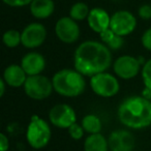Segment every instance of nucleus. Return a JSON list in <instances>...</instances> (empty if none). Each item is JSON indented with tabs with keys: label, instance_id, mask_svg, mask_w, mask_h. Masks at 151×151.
Masks as SVG:
<instances>
[{
	"label": "nucleus",
	"instance_id": "nucleus-1",
	"mask_svg": "<svg viewBox=\"0 0 151 151\" xmlns=\"http://www.w3.org/2000/svg\"><path fill=\"white\" fill-rule=\"evenodd\" d=\"M112 52L107 45L97 40L81 42L73 54V66L84 77H93L112 65Z\"/></svg>",
	"mask_w": 151,
	"mask_h": 151
},
{
	"label": "nucleus",
	"instance_id": "nucleus-2",
	"mask_svg": "<svg viewBox=\"0 0 151 151\" xmlns=\"http://www.w3.org/2000/svg\"><path fill=\"white\" fill-rule=\"evenodd\" d=\"M119 121L130 129H143L151 125V99L143 95L125 99L118 107Z\"/></svg>",
	"mask_w": 151,
	"mask_h": 151
},
{
	"label": "nucleus",
	"instance_id": "nucleus-3",
	"mask_svg": "<svg viewBox=\"0 0 151 151\" xmlns=\"http://www.w3.org/2000/svg\"><path fill=\"white\" fill-rule=\"evenodd\" d=\"M54 91L64 97H77L85 90L84 76L76 68H62L52 77Z\"/></svg>",
	"mask_w": 151,
	"mask_h": 151
},
{
	"label": "nucleus",
	"instance_id": "nucleus-4",
	"mask_svg": "<svg viewBox=\"0 0 151 151\" xmlns=\"http://www.w3.org/2000/svg\"><path fill=\"white\" fill-rule=\"evenodd\" d=\"M52 137L50 124L38 115H32L26 129V140L34 150H40L50 143Z\"/></svg>",
	"mask_w": 151,
	"mask_h": 151
},
{
	"label": "nucleus",
	"instance_id": "nucleus-5",
	"mask_svg": "<svg viewBox=\"0 0 151 151\" xmlns=\"http://www.w3.org/2000/svg\"><path fill=\"white\" fill-rule=\"evenodd\" d=\"M23 88L25 94L34 101H44L54 91L52 79L44 75L28 76Z\"/></svg>",
	"mask_w": 151,
	"mask_h": 151
},
{
	"label": "nucleus",
	"instance_id": "nucleus-6",
	"mask_svg": "<svg viewBox=\"0 0 151 151\" xmlns=\"http://www.w3.org/2000/svg\"><path fill=\"white\" fill-rule=\"evenodd\" d=\"M90 87L92 91L99 97L110 99L119 92L120 84L116 76L103 71L90 78Z\"/></svg>",
	"mask_w": 151,
	"mask_h": 151
},
{
	"label": "nucleus",
	"instance_id": "nucleus-7",
	"mask_svg": "<svg viewBox=\"0 0 151 151\" xmlns=\"http://www.w3.org/2000/svg\"><path fill=\"white\" fill-rule=\"evenodd\" d=\"M142 70V64L138 57L132 55H122L113 62V71L116 77L122 80H132Z\"/></svg>",
	"mask_w": 151,
	"mask_h": 151
},
{
	"label": "nucleus",
	"instance_id": "nucleus-8",
	"mask_svg": "<svg viewBox=\"0 0 151 151\" xmlns=\"http://www.w3.org/2000/svg\"><path fill=\"white\" fill-rule=\"evenodd\" d=\"M49 121L55 127L67 129L77 122V114L73 107L67 104H58L49 111Z\"/></svg>",
	"mask_w": 151,
	"mask_h": 151
},
{
	"label": "nucleus",
	"instance_id": "nucleus-9",
	"mask_svg": "<svg viewBox=\"0 0 151 151\" xmlns=\"http://www.w3.org/2000/svg\"><path fill=\"white\" fill-rule=\"evenodd\" d=\"M54 31L57 38L66 45L75 44L80 38L81 29L78 22L70 17H62L56 22Z\"/></svg>",
	"mask_w": 151,
	"mask_h": 151
},
{
	"label": "nucleus",
	"instance_id": "nucleus-10",
	"mask_svg": "<svg viewBox=\"0 0 151 151\" xmlns=\"http://www.w3.org/2000/svg\"><path fill=\"white\" fill-rule=\"evenodd\" d=\"M137 18L130 12L120 9L111 16L110 28L114 33L120 36H127L134 31L137 27Z\"/></svg>",
	"mask_w": 151,
	"mask_h": 151
},
{
	"label": "nucleus",
	"instance_id": "nucleus-11",
	"mask_svg": "<svg viewBox=\"0 0 151 151\" xmlns=\"http://www.w3.org/2000/svg\"><path fill=\"white\" fill-rule=\"evenodd\" d=\"M22 46L26 49H36L45 42L47 29L40 22H32L21 31Z\"/></svg>",
	"mask_w": 151,
	"mask_h": 151
},
{
	"label": "nucleus",
	"instance_id": "nucleus-12",
	"mask_svg": "<svg viewBox=\"0 0 151 151\" xmlns=\"http://www.w3.org/2000/svg\"><path fill=\"white\" fill-rule=\"evenodd\" d=\"M108 144L110 151H132L136 140L129 130L116 129L110 134Z\"/></svg>",
	"mask_w": 151,
	"mask_h": 151
},
{
	"label": "nucleus",
	"instance_id": "nucleus-13",
	"mask_svg": "<svg viewBox=\"0 0 151 151\" xmlns=\"http://www.w3.org/2000/svg\"><path fill=\"white\" fill-rule=\"evenodd\" d=\"M22 68L24 69L27 76L42 75L46 68V59L38 52H28L21 59Z\"/></svg>",
	"mask_w": 151,
	"mask_h": 151
},
{
	"label": "nucleus",
	"instance_id": "nucleus-14",
	"mask_svg": "<svg viewBox=\"0 0 151 151\" xmlns=\"http://www.w3.org/2000/svg\"><path fill=\"white\" fill-rule=\"evenodd\" d=\"M111 16L106 9L101 7H93L87 18V24L89 28L95 33H101L104 30L110 28Z\"/></svg>",
	"mask_w": 151,
	"mask_h": 151
},
{
	"label": "nucleus",
	"instance_id": "nucleus-15",
	"mask_svg": "<svg viewBox=\"0 0 151 151\" xmlns=\"http://www.w3.org/2000/svg\"><path fill=\"white\" fill-rule=\"evenodd\" d=\"M27 73L19 64H11L6 66L2 75L3 80L5 81L7 86L12 88L23 87L27 80Z\"/></svg>",
	"mask_w": 151,
	"mask_h": 151
},
{
	"label": "nucleus",
	"instance_id": "nucleus-16",
	"mask_svg": "<svg viewBox=\"0 0 151 151\" xmlns=\"http://www.w3.org/2000/svg\"><path fill=\"white\" fill-rule=\"evenodd\" d=\"M29 12L37 20L48 19L55 12L54 0H33L29 4Z\"/></svg>",
	"mask_w": 151,
	"mask_h": 151
},
{
	"label": "nucleus",
	"instance_id": "nucleus-17",
	"mask_svg": "<svg viewBox=\"0 0 151 151\" xmlns=\"http://www.w3.org/2000/svg\"><path fill=\"white\" fill-rule=\"evenodd\" d=\"M84 151H108L109 144L108 139L101 132L89 134L84 141Z\"/></svg>",
	"mask_w": 151,
	"mask_h": 151
},
{
	"label": "nucleus",
	"instance_id": "nucleus-18",
	"mask_svg": "<svg viewBox=\"0 0 151 151\" xmlns=\"http://www.w3.org/2000/svg\"><path fill=\"white\" fill-rule=\"evenodd\" d=\"M83 128H84L85 132L89 134H99L101 132L103 124H101V120L99 117L95 114H87L83 117L82 121H81Z\"/></svg>",
	"mask_w": 151,
	"mask_h": 151
},
{
	"label": "nucleus",
	"instance_id": "nucleus-19",
	"mask_svg": "<svg viewBox=\"0 0 151 151\" xmlns=\"http://www.w3.org/2000/svg\"><path fill=\"white\" fill-rule=\"evenodd\" d=\"M90 9H89V6L85 2L79 1L71 5L70 9H69V17L77 22L84 21L88 18Z\"/></svg>",
	"mask_w": 151,
	"mask_h": 151
},
{
	"label": "nucleus",
	"instance_id": "nucleus-20",
	"mask_svg": "<svg viewBox=\"0 0 151 151\" xmlns=\"http://www.w3.org/2000/svg\"><path fill=\"white\" fill-rule=\"evenodd\" d=\"M2 42L5 47L9 49L17 48L18 46L22 45L21 32L16 29H9L3 33Z\"/></svg>",
	"mask_w": 151,
	"mask_h": 151
},
{
	"label": "nucleus",
	"instance_id": "nucleus-21",
	"mask_svg": "<svg viewBox=\"0 0 151 151\" xmlns=\"http://www.w3.org/2000/svg\"><path fill=\"white\" fill-rule=\"evenodd\" d=\"M141 77H142L144 86L151 90V59L146 60L145 64L142 66Z\"/></svg>",
	"mask_w": 151,
	"mask_h": 151
},
{
	"label": "nucleus",
	"instance_id": "nucleus-22",
	"mask_svg": "<svg viewBox=\"0 0 151 151\" xmlns=\"http://www.w3.org/2000/svg\"><path fill=\"white\" fill-rule=\"evenodd\" d=\"M67 132H68V134L73 140L75 141H79L84 137L85 130L83 128L82 124L79 123H73V125H70L68 128H67Z\"/></svg>",
	"mask_w": 151,
	"mask_h": 151
},
{
	"label": "nucleus",
	"instance_id": "nucleus-23",
	"mask_svg": "<svg viewBox=\"0 0 151 151\" xmlns=\"http://www.w3.org/2000/svg\"><path fill=\"white\" fill-rule=\"evenodd\" d=\"M124 45V37L123 36H120V35H117L116 34L115 36L113 37V40L107 45L109 47L110 50H113V51H117L119 49L122 48V46Z\"/></svg>",
	"mask_w": 151,
	"mask_h": 151
},
{
	"label": "nucleus",
	"instance_id": "nucleus-24",
	"mask_svg": "<svg viewBox=\"0 0 151 151\" xmlns=\"http://www.w3.org/2000/svg\"><path fill=\"white\" fill-rule=\"evenodd\" d=\"M33 0H2V2L9 7H24L29 6Z\"/></svg>",
	"mask_w": 151,
	"mask_h": 151
},
{
	"label": "nucleus",
	"instance_id": "nucleus-25",
	"mask_svg": "<svg viewBox=\"0 0 151 151\" xmlns=\"http://www.w3.org/2000/svg\"><path fill=\"white\" fill-rule=\"evenodd\" d=\"M138 16L143 20L151 19V4H142L138 9Z\"/></svg>",
	"mask_w": 151,
	"mask_h": 151
},
{
	"label": "nucleus",
	"instance_id": "nucleus-26",
	"mask_svg": "<svg viewBox=\"0 0 151 151\" xmlns=\"http://www.w3.org/2000/svg\"><path fill=\"white\" fill-rule=\"evenodd\" d=\"M141 42H142V46L147 51H150L151 52V27L145 30L144 33L142 34Z\"/></svg>",
	"mask_w": 151,
	"mask_h": 151
},
{
	"label": "nucleus",
	"instance_id": "nucleus-27",
	"mask_svg": "<svg viewBox=\"0 0 151 151\" xmlns=\"http://www.w3.org/2000/svg\"><path fill=\"white\" fill-rule=\"evenodd\" d=\"M116 34L114 33V31L111 29V28H108V29L104 30L103 32L99 33V38H101V42H104L105 45H108L112 40L113 37L115 36Z\"/></svg>",
	"mask_w": 151,
	"mask_h": 151
},
{
	"label": "nucleus",
	"instance_id": "nucleus-28",
	"mask_svg": "<svg viewBox=\"0 0 151 151\" xmlns=\"http://www.w3.org/2000/svg\"><path fill=\"white\" fill-rule=\"evenodd\" d=\"M9 148V137L5 134H0V151H7Z\"/></svg>",
	"mask_w": 151,
	"mask_h": 151
},
{
	"label": "nucleus",
	"instance_id": "nucleus-29",
	"mask_svg": "<svg viewBox=\"0 0 151 151\" xmlns=\"http://www.w3.org/2000/svg\"><path fill=\"white\" fill-rule=\"evenodd\" d=\"M7 84L5 83V81L3 80V78L0 79V96L2 97L5 93V89H6Z\"/></svg>",
	"mask_w": 151,
	"mask_h": 151
},
{
	"label": "nucleus",
	"instance_id": "nucleus-30",
	"mask_svg": "<svg viewBox=\"0 0 151 151\" xmlns=\"http://www.w3.org/2000/svg\"><path fill=\"white\" fill-rule=\"evenodd\" d=\"M32 151H37V150H34V149H33V150H32Z\"/></svg>",
	"mask_w": 151,
	"mask_h": 151
}]
</instances>
